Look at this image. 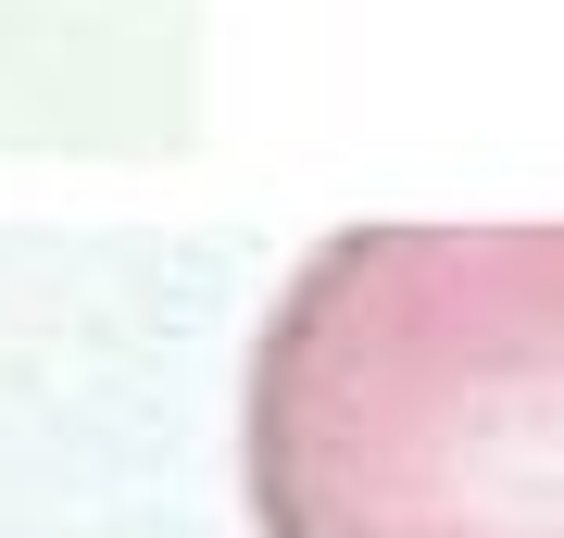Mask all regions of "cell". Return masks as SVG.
<instances>
[{
	"label": "cell",
	"mask_w": 564,
	"mask_h": 538,
	"mask_svg": "<svg viewBox=\"0 0 564 538\" xmlns=\"http://www.w3.org/2000/svg\"><path fill=\"white\" fill-rule=\"evenodd\" d=\"M263 538H564V226H339L239 388Z\"/></svg>",
	"instance_id": "obj_1"
}]
</instances>
